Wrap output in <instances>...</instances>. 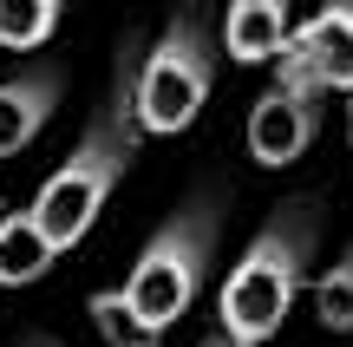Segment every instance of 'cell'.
<instances>
[{
    "mask_svg": "<svg viewBox=\"0 0 353 347\" xmlns=\"http://www.w3.org/2000/svg\"><path fill=\"white\" fill-rule=\"evenodd\" d=\"M138 138H144V125H138V59L125 52L118 72H112L105 105L85 125V138L72 144V157H65V164L39 184V197H33V217H39V230L52 236L59 256L72 243H85V230L99 223V210L112 204V190L125 184L131 157H138Z\"/></svg>",
    "mask_w": 353,
    "mask_h": 347,
    "instance_id": "obj_1",
    "label": "cell"
},
{
    "mask_svg": "<svg viewBox=\"0 0 353 347\" xmlns=\"http://www.w3.org/2000/svg\"><path fill=\"white\" fill-rule=\"evenodd\" d=\"M314 236H321L314 204H275V217L255 230V243L229 269L216 315L242 347H262L268 335H281V321H288L294 295L307 282V262H314Z\"/></svg>",
    "mask_w": 353,
    "mask_h": 347,
    "instance_id": "obj_2",
    "label": "cell"
},
{
    "mask_svg": "<svg viewBox=\"0 0 353 347\" xmlns=\"http://www.w3.org/2000/svg\"><path fill=\"white\" fill-rule=\"evenodd\" d=\"M216 52H223V33H216L210 7L183 0L138 66V125L151 138H176L196 125V112L210 105V86H216Z\"/></svg>",
    "mask_w": 353,
    "mask_h": 347,
    "instance_id": "obj_3",
    "label": "cell"
},
{
    "mask_svg": "<svg viewBox=\"0 0 353 347\" xmlns=\"http://www.w3.org/2000/svg\"><path fill=\"white\" fill-rule=\"evenodd\" d=\"M216 230H223L216 197H190L164 230L138 249V262L125 275V295L138 301V315L151 328H170L176 315H190L203 275H210V256H216Z\"/></svg>",
    "mask_w": 353,
    "mask_h": 347,
    "instance_id": "obj_4",
    "label": "cell"
},
{
    "mask_svg": "<svg viewBox=\"0 0 353 347\" xmlns=\"http://www.w3.org/2000/svg\"><path fill=\"white\" fill-rule=\"evenodd\" d=\"M275 79H301L321 92H353V0H327L275 52Z\"/></svg>",
    "mask_w": 353,
    "mask_h": 347,
    "instance_id": "obj_5",
    "label": "cell"
},
{
    "mask_svg": "<svg viewBox=\"0 0 353 347\" xmlns=\"http://www.w3.org/2000/svg\"><path fill=\"white\" fill-rule=\"evenodd\" d=\"M314 131H321V86L275 79V86L249 105V157L268 164V170L294 164V157L314 144Z\"/></svg>",
    "mask_w": 353,
    "mask_h": 347,
    "instance_id": "obj_6",
    "label": "cell"
},
{
    "mask_svg": "<svg viewBox=\"0 0 353 347\" xmlns=\"http://www.w3.org/2000/svg\"><path fill=\"white\" fill-rule=\"evenodd\" d=\"M59 66H26V72L0 79V157H20L26 144L46 131V118L59 112Z\"/></svg>",
    "mask_w": 353,
    "mask_h": 347,
    "instance_id": "obj_7",
    "label": "cell"
},
{
    "mask_svg": "<svg viewBox=\"0 0 353 347\" xmlns=\"http://www.w3.org/2000/svg\"><path fill=\"white\" fill-rule=\"evenodd\" d=\"M294 0H229L223 7V52L236 66H268L288 39Z\"/></svg>",
    "mask_w": 353,
    "mask_h": 347,
    "instance_id": "obj_8",
    "label": "cell"
},
{
    "mask_svg": "<svg viewBox=\"0 0 353 347\" xmlns=\"http://www.w3.org/2000/svg\"><path fill=\"white\" fill-rule=\"evenodd\" d=\"M59 262L52 236L39 230L33 210H0V288H26Z\"/></svg>",
    "mask_w": 353,
    "mask_h": 347,
    "instance_id": "obj_9",
    "label": "cell"
},
{
    "mask_svg": "<svg viewBox=\"0 0 353 347\" xmlns=\"http://www.w3.org/2000/svg\"><path fill=\"white\" fill-rule=\"evenodd\" d=\"M85 315L105 335V347H157V335H164V328H151L138 315V301H131L125 288H99V295L85 301Z\"/></svg>",
    "mask_w": 353,
    "mask_h": 347,
    "instance_id": "obj_10",
    "label": "cell"
},
{
    "mask_svg": "<svg viewBox=\"0 0 353 347\" xmlns=\"http://www.w3.org/2000/svg\"><path fill=\"white\" fill-rule=\"evenodd\" d=\"M65 0H0V52H33L52 39Z\"/></svg>",
    "mask_w": 353,
    "mask_h": 347,
    "instance_id": "obj_11",
    "label": "cell"
},
{
    "mask_svg": "<svg viewBox=\"0 0 353 347\" xmlns=\"http://www.w3.org/2000/svg\"><path fill=\"white\" fill-rule=\"evenodd\" d=\"M314 315H321L327 335H347L353 328V243H347V256L314 282Z\"/></svg>",
    "mask_w": 353,
    "mask_h": 347,
    "instance_id": "obj_12",
    "label": "cell"
},
{
    "mask_svg": "<svg viewBox=\"0 0 353 347\" xmlns=\"http://www.w3.org/2000/svg\"><path fill=\"white\" fill-rule=\"evenodd\" d=\"M196 347H242V341H236V335H229V328H216V335H203Z\"/></svg>",
    "mask_w": 353,
    "mask_h": 347,
    "instance_id": "obj_13",
    "label": "cell"
},
{
    "mask_svg": "<svg viewBox=\"0 0 353 347\" xmlns=\"http://www.w3.org/2000/svg\"><path fill=\"white\" fill-rule=\"evenodd\" d=\"M347 125H353V92H347Z\"/></svg>",
    "mask_w": 353,
    "mask_h": 347,
    "instance_id": "obj_14",
    "label": "cell"
},
{
    "mask_svg": "<svg viewBox=\"0 0 353 347\" xmlns=\"http://www.w3.org/2000/svg\"><path fill=\"white\" fill-rule=\"evenodd\" d=\"M33 347H52V341H33Z\"/></svg>",
    "mask_w": 353,
    "mask_h": 347,
    "instance_id": "obj_15",
    "label": "cell"
}]
</instances>
